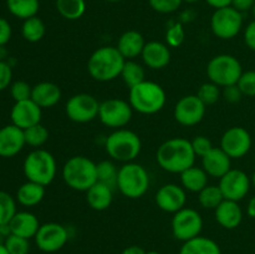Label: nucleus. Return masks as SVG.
Wrapping results in <instances>:
<instances>
[{
  "instance_id": "nucleus-26",
  "label": "nucleus",
  "mask_w": 255,
  "mask_h": 254,
  "mask_svg": "<svg viewBox=\"0 0 255 254\" xmlns=\"http://www.w3.org/2000/svg\"><path fill=\"white\" fill-rule=\"evenodd\" d=\"M86 201L94 211H106L114 201V188L97 181L89 191H86Z\"/></svg>"
},
{
  "instance_id": "nucleus-46",
  "label": "nucleus",
  "mask_w": 255,
  "mask_h": 254,
  "mask_svg": "<svg viewBox=\"0 0 255 254\" xmlns=\"http://www.w3.org/2000/svg\"><path fill=\"white\" fill-rule=\"evenodd\" d=\"M222 96L229 104H237L242 100V97L244 96L242 94L241 89L238 87V85H231V86L223 87V91H222Z\"/></svg>"
},
{
  "instance_id": "nucleus-59",
  "label": "nucleus",
  "mask_w": 255,
  "mask_h": 254,
  "mask_svg": "<svg viewBox=\"0 0 255 254\" xmlns=\"http://www.w3.org/2000/svg\"><path fill=\"white\" fill-rule=\"evenodd\" d=\"M252 14H253V16H254V19H255V4L253 5V7H252Z\"/></svg>"
},
{
  "instance_id": "nucleus-48",
  "label": "nucleus",
  "mask_w": 255,
  "mask_h": 254,
  "mask_svg": "<svg viewBox=\"0 0 255 254\" xmlns=\"http://www.w3.org/2000/svg\"><path fill=\"white\" fill-rule=\"evenodd\" d=\"M244 42L249 49L255 51V19L244 30Z\"/></svg>"
},
{
  "instance_id": "nucleus-33",
  "label": "nucleus",
  "mask_w": 255,
  "mask_h": 254,
  "mask_svg": "<svg viewBox=\"0 0 255 254\" xmlns=\"http://www.w3.org/2000/svg\"><path fill=\"white\" fill-rule=\"evenodd\" d=\"M120 76H121V79L124 80V82L129 89L146 80L144 79L146 74H144L143 66L134 61V60H126Z\"/></svg>"
},
{
  "instance_id": "nucleus-44",
  "label": "nucleus",
  "mask_w": 255,
  "mask_h": 254,
  "mask_svg": "<svg viewBox=\"0 0 255 254\" xmlns=\"http://www.w3.org/2000/svg\"><path fill=\"white\" fill-rule=\"evenodd\" d=\"M192 147H193V151L196 153V156L198 157H203L213 148V144H212V141L206 136H197L194 137L193 139L191 141Z\"/></svg>"
},
{
  "instance_id": "nucleus-23",
  "label": "nucleus",
  "mask_w": 255,
  "mask_h": 254,
  "mask_svg": "<svg viewBox=\"0 0 255 254\" xmlns=\"http://www.w3.org/2000/svg\"><path fill=\"white\" fill-rule=\"evenodd\" d=\"M61 95V89L56 84L42 81L32 86L31 100L42 110L51 109L59 104Z\"/></svg>"
},
{
  "instance_id": "nucleus-15",
  "label": "nucleus",
  "mask_w": 255,
  "mask_h": 254,
  "mask_svg": "<svg viewBox=\"0 0 255 254\" xmlns=\"http://www.w3.org/2000/svg\"><path fill=\"white\" fill-rule=\"evenodd\" d=\"M252 136L244 127L233 126L227 129L221 138V148L232 159L242 158L252 148Z\"/></svg>"
},
{
  "instance_id": "nucleus-24",
  "label": "nucleus",
  "mask_w": 255,
  "mask_h": 254,
  "mask_svg": "<svg viewBox=\"0 0 255 254\" xmlns=\"http://www.w3.org/2000/svg\"><path fill=\"white\" fill-rule=\"evenodd\" d=\"M11 234L22 237V238H35L40 228V222L37 217L31 212H16L9 222Z\"/></svg>"
},
{
  "instance_id": "nucleus-1",
  "label": "nucleus",
  "mask_w": 255,
  "mask_h": 254,
  "mask_svg": "<svg viewBox=\"0 0 255 254\" xmlns=\"http://www.w3.org/2000/svg\"><path fill=\"white\" fill-rule=\"evenodd\" d=\"M196 157L191 141L182 137H174L164 141L156 153L157 163L163 171L179 174L194 166Z\"/></svg>"
},
{
  "instance_id": "nucleus-4",
  "label": "nucleus",
  "mask_w": 255,
  "mask_h": 254,
  "mask_svg": "<svg viewBox=\"0 0 255 254\" xmlns=\"http://www.w3.org/2000/svg\"><path fill=\"white\" fill-rule=\"evenodd\" d=\"M166 91L154 81H142L131 87L128 92V102L133 111L142 115H154L166 105Z\"/></svg>"
},
{
  "instance_id": "nucleus-17",
  "label": "nucleus",
  "mask_w": 255,
  "mask_h": 254,
  "mask_svg": "<svg viewBox=\"0 0 255 254\" xmlns=\"http://www.w3.org/2000/svg\"><path fill=\"white\" fill-rule=\"evenodd\" d=\"M154 202L161 211L174 214L186 207V189L176 183L163 184L157 191L156 196H154Z\"/></svg>"
},
{
  "instance_id": "nucleus-14",
  "label": "nucleus",
  "mask_w": 255,
  "mask_h": 254,
  "mask_svg": "<svg viewBox=\"0 0 255 254\" xmlns=\"http://www.w3.org/2000/svg\"><path fill=\"white\" fill-rule=\"evenodd\" d=\"M206 109L207 106L197 95H187L177 101L173 110V117L182 126H196L204 119Z\"/></svg>"
},
{
  "instance_id": "nucleus-16",
  "label": "nucleus",
  "mask_w": 255,
  "mask_h": 254,
  "mask_svg": "<svg viewBox=\"0 0 255 254\" xmlns=\"http://www.w3.org/2000/svg\"><path fill=\"white\" fill-rule=\"evenodd\" d=\"M251 184L252 181L246 172L232 168L222 178H219L218 186L223 193L224 199L239 202L247 197L251 189Z\"/></svg>"
},
{
  "instance_id": "nucleus-40",
  "label": "nucleus",
  "mask_w": 255,
  "mask_h": 254,
  "mask_svg": "<svg viewBox=\"0 0 255 254\" xmlns=\"http://www.w3.org/2000/svg\"><path fill=\"white\" fill-rule=\"evenodd\" d=\"M186 32L181 22H174L167 29L166 32V44L169 47H178L183 44Z\"/></svg>"
},
{
  "instance_id": "nucleus-32",
  "label": "nucleus",
  "mask_w": 255,
  "mask_h": 254,
  "mask_svg": "<svg viewBox=\"0 0 255 254\" xmlns=\"http://www.w3.org/2000/svg\"><path fill=\"white\" fill-rule=\"evenodd\" d=\"M56 10L66 20H77L86 11L85 0H56Z\"/></svg>"
},
{
  "instance_id": "nucleus-22",
  "label": "nucleus",
  "mask_w": 255,
  "mask_h": 254,
  "mask_svg": "<svg viewBox=\"0 0 255 254\" xmlns=\"http://www.w3.org/2000/svg\"><path fill=\"white\" fill-rule=\"evenodd\" d=\"M216 221L224 229H236L241 226L243 221V211L238 202L224 199L216 209H214Z\"/></svg>"
},
{
  "instance_id": "nucleus-36",
  "label": "nucleus",
  "mask_w": 255,
  "mask_h": 254,
  "mask_svg": "<svg viewBox=\"0 0 255 254\" xmlns=\"http://www.w3.org/2000/svg\"><path fill=\"white\" fill-rule=\"evenodd\" d=\"M117 176H119V168L112 161L106 159L97 163V181L99 182L109 184L115 189V187L117 186Z\"/></svg>"
},
{
  "instance_id": "nucleus-19",
  "label": "nucleus",
  "mask_w": 255,
  "mask_h": 254,
  "mask_svg": "<svg viewBox=\"0 0 255 254\" xmlns=\"http://www.w3.org/2000/svg\"><path fill=\"white\" fill-rule=\"evenodd\" d=\"M25 144L24 129L12 124L0 128V157L11 158L21 152Z\"/></svg>"
},
{
  "instance_id": "nucleus-11",
  "label": "nucleus",
  "mask_w": 255,
  "mask_h": 254,
  "mask_svg": "<svg viewBox=\"0 0 255 254\" xmlns=\"http://www.w3.org/2000/svg\"><path fill=\"white\" fill-rule=\"evenodd\" d=\"M132 115L133 109L125 100L109 99L100 104L99 119L102 125L110 128H125L132 120Z\"/></svg>"
},
{
  "instance_id": "nucleus-53",
  "label": "nucleus",
  "mask_w": 255,
  "mask_h": 254,
  "mask_svg": "<svg viewBox=\"0 0 255 254\" xmlns=\"http://www.w3.org/2000/svg\"><path fill=\"white\" fill-rule=\"evenodd\" d=\"M10 234H11V229H10L9 223L1 224V226H0V236L4 237V238H6V237H9Z\"/></svg>"
},
{
  "instance_id": "nucleus-60",
  "label": "nucleus",
  "mask_w": 255,
  "mask_h": 254,
  "mask_svg": "<svg viewBox=\"0 0 255 254\" xmlns=\"http://www.w3.org/2000/svg\"><path fill=\"white\" fill-rule=\"evenodd\" d=\"M109 2H117V1H121V0H106Z\"/></svg>"
},
{
  "instance_id": "nucleus-28",
  "label": "nucleus",
  "mask_w": 255,
  "mask_h": 254,
  "mask_svg": "<svg viewBox=\"0 0 255 254\" xmlns=\"http://www.w3.org/2000/svg\"><path fill=\"white\" fill-rule=\"evenodd\" d=\"M208 174L202 167L192 166L181 173V184L186 191L199 193L208 186Z\"/></svg>"
},
{
  "instance_id": "nucleus-7",
  "label": "nucleus",
  "mask_w": 255,
  "mask_h": 254,
  "mask_svg": "<svg viewBox=\"0 0 255 254\" xmlns=\"http://www.w3.org/2000/svg\"><path fill=\"white\" fill-rule=\"evenodd\" d=\"M22 171L27 181L49 186L57 173L56 159L49 151L36 148L30 152L24 159Z\"/></svg>"
},
{
  "instance_id": "nucleus-29",
  "label": "nucleus",
  "mask_w": 255,
  "mask_h": 254,
  "mask_svg": "<svg viewBox=\"0 0 255 254\" xmlns=\"http://www.w3.org/2000/svg\"><path fill=\"white\" fill-rule=\"evenodd\" d=\"M45 197V186L27 181L19 187L16 201L24 207H35L41 203Z\"/></svg>"
},
{
  "instance_id": "nucleus-56",
  "label": "nucleus",
  "mask_w": 255,
  "mask_h": 254,
  "mask_svg": "<svg viewBox=\"0 0 255 254\" xmlns=\"http://www.w3.org/2000/svg\"><path fill=\"white\" fill-rule=\"evenodd\" d=\"M251 181H252V184H253V186L255 187V171H254V173H253V176H252V178H251Z\"/></svg>"
},
{
  "instance_id": "nucleus-30",
  "label": "nucleus",
  "mask_w": 255,
  "mask_h": 254,
  "mask_svg": "<svg viewBox=\"0 0 255 254\" xmlns=\"http://www.w3.org/2000/svg\"><path fill=\"white\" fill-rule=\"evenodd\" d=\"M6 7L12 16L26 20L36 16L40 7L39 0H6Z\"/></svg>"
},
{
  "instance_id": "nucleus-27",
  "label": "nucleus",
  "mask_w": 255,
  "mask_h": 254,
  "mask_svg": "<svg viewBox=\"0 0 255 254\" xmlns=\"http://www.w3.org/2000/svg\"><path fill=\"white\" fill-rule=\"evenodd\" d=\"M178 254H222L221 247L208 237L198 236L183 242Z\"/></svg>"
},
{
  "instance_id": "nucleus-20",
  "label": "nucleus",
  "mask_w": 255,
  "mask_h": 254,
  "mask_svg": "<svg viewBox=\"0 0 255 254\" xmlns=\"http://www.w3.org/2000/svg\"><path fill=\"white\" fill-rule=\"evenodd\" d=\"M144 65L151 70H162L171 62V50L161 41H148L141 54Z\"/></svg>"
},
{
  "instance_id": "nucleus-8",
  "label": "nucleus",
  "mask_w": 255,
  "mask_h": 254,
  "mask_svg": "<svg viewBox=\"0 0 255 254\" xmlns=\"http://www.w3.org/2000/svg\"><path fill=\"white\" fill-rule=\"evenodd\" d=\"M243 74L241 61L229 54H221L212 57L207 65V76L209 81L219 87H227L238 84Z\"/></svg>"
},
{
  "instance_id": "nucleus-13",
  "label": "nucleus",
  "mask_w": 255,
  "mask_h": 254,
  "mask_svg": "<svg viewBox=\"0 0 255 254\" xmlns=\"http://www.w3.org/2000/svg\"><path fill=\"white\" fill-rule=\"evenodd\" d=\"M35 244L44 253H55L69 241V232L62 224L50 222L41 224L35 236Z\"/></svg>"
},
{
  "instance_id": "nucleus-31",
  "label": "nucleus",
  "mask_w": 255,
  "mask_h": 254,
  "mask_svg": "<svg viewBox=\"0 0 255 254\" xmlns=\"http://www.w3.org/2000/svg\"><path fill=\"white\" fill-rule=\"evenodd\" d=\"M46 32V26L40 17L32 16L24 20L21 25V35L26 41L39 42Z\"/></svg>"
},
{
  "instance_id": "nucleus-25",
  "label": "nucleus",
  "mask_w": 255,
  "mask_h": 254,
  "mask_svg": "<svg viewBox=\"0 0 255 254\" xmlns=\"http://www.w3.org/2000/svg\"><path fill=\"white\" fill-rule=\"evenodd\" d=\"M144 45H146V41L141 32L136 30H128L119 37L116 47L125 59L134 60L136 57L141 56Z\"/></svg>"
},
{
  "instance_id": "nucleus-3",
  "label": "nucleus",
  "mask_w": 255,
  "mask_h": 254,
  "mask_svg": "<svg viewBox=\"0 0 255 254\" xmlns=\"http://www.w3.org/2000/svg\"><path fill=\"white\" fill-rule=\"evenodd\" d=\"M61 174L67 187L86 192L97 182V163L86 156H72L62 166Z\"/></svg>"
},
{
  "instance_id": "nucleus-18",
  "label": "nucleus",
  "mask_w": 255,
  "mask_h": 254,
  "mask_svg": "<svg viewBox=\"0 0 255 254\" xmlns=\"http://www.w3.org/2000/svg\"><path fill=\"white\" fill-rule=\"evenodd\" d=\"M41 116L42 109L37 106L31 99L15 102L10 111L11 124L21 129H26L35 125L41 124Z\"/></svg>"
},
{
  "instance_id": "nucleus-6",
  "label": "nucleus",
  "mask_w": 255,
  "mask_h": 254,
  "mask_svg": "<svg viewBox=\"0 0 255 254\" xmlns=\"http://www.w3.org/2000/svg\"><path fill=\"white\" fill-rule=\"evenodd\" d=\"M149 184V173L142 164L127 162L119 168L116 187L122 196L129 199L141 198L147 193Z\"/></svg>"
},
{
  "instance_id": "nucleus-49",
  "label": "nucleus",
  "mask_w": 255,
  "mask_h": 254,
  "mask_svg": "<svg viewBox=\"0 0 255 254\" xmlns=\"http://www.w3.org/2000/svg\"><path fill=\"white\" fill-rule=\"evenodd\" d=\"M254 4H255V0H233L232 6L236 7V9L239 10L241 12H243V11H248V10H251Z\"/></svg>"
},
{
  "instance_id": "nucleus-43",
  "label": "nucleus",
  "mask_w": 255,
  "mask_h": 254,
  "mask_svg": "<svg viewBox=\"0 0 255 254\" xmlns=\"http://www.w3.org/2000/svg\"><path fill=\"white\" fill-rule=\"evenodd\" d=\"M154 11L159 14H171L181 7L183 0H148Z\"/></svg>"
},
{
  "instance_id": "nucleus-34",
  "label": "nucleus",
  "mask_w": 255,
  "mask_h": 254,
  "mask_svg": "<svg viewBox=\"0 0 255 254\" xmlns=\"http://www.w3.org/2000/svg\"><path fill=\"white\" fill-rule=\"evenodd\" d=\"M198 201L203 208L216 209L224 201L219 186H207L198 193Z\"/></svg>"
},
{
  "instance_id": "nucleus-54",
  "label": "nucleus",
  "mask_w": 255,
  "mask_h": 254,
  "mask_svg": "<svg viewBox=\"0 0 255 254\" xmlns=\"http://www.w3.org/2000/svg\"><path fill=\"white\" fill-rule=\"evenodd\" d=\"M6 50L4 49V46H0V60H4V61H6L5 60V57H6Z\"/></svg>"
},
{
  "instance_id": "nucleus-50",
  "label": "nucleus",
  "mask_w": 255,
  "mask_h": 254,
  "mask_svg": "<svg viewBox=\"0 0 255 254\" xmlns=\"http://www.w3.org/2000/svg\"><path fill=\"white\" fill-rule=\"evenodd\" d=\"M208 5H211L214 9H222V7H228L232 6L233 0H206Z\"/></svg>"
},
{
  "instance_id": "nucleus-42",
  "label": "nucleus",
  "mask_w": 255,
  "mask_h": 254,
  "mask_svg": "<svg viewBox=\"0 0 255 254\" xmlns=\"http://www.w3.org/2000/svg\"><path fill=\"white\" fill-rule=\"evenodd\" d=\"M238 87L241 89L244 96L254 97L255 96V70H249L242 74L238 81Z\"/></svg>"
},
{
  "instance_id": "nucleus-57",
  "label": "nucleus",
  "mask_w": 255,
  "mask_h": 254,
  "mask_svg": "<svg viewBox=\"0 0 255 254\" xmlns=\"http://www.w3.org/2000/svg\"><path fill=\"white\" fill-rule=\"evenodd\" d=\"M184 2H189V4H193V2H197L199 1V0H183Z\"/></svg>"
},
{
  "instance_id": "nucleus-35",
  "label": "nucleus",
  "mask_w": 255,
  "mask_h": 254,
  "mask_svg": "<svg viewBox=\"0 0 255 254\" xmlns=\"http://www.w3.org/2000/svg\"><path fill=\"white\" fill-rule=\"evenodd\" d=\"M24 136L26 144H29L30 147H34V148H40L46 143L50 133L49 129L44 125L37 124L35 126L24 129Z\"/></svg>"
},
{
  "instance_id": "nucleus-38",
  "label": "nucleus",
  "mask_w": 255,
  "mask_h": 254,
  "mask_svg": "<svg viewBox=\"0 0 255 254\" xmlns=\"http://www.w3.org/2000/svg\"><path fill=\"white\" fill-rule=\"evenodd\" d=\"M197 96H198V99L201 100L206 106H211V105H214L216 102H218V100L221 99V87L212 81L204 82V84L201 85V87L198 89Z\"/></svg>"
},
{
  "instance_id": "nucleus-47",
  "label": "nucleus",
  "mask_w": 255,
  "mask_h": 254,
  "mask_svg": "<svg viewBox=\"0 0 255 254\" xmlns=\"http://www.w3.org/2000/svg\"><path fill=\"white\" fill-rule=\"evenodd\" d=\"M11 25L4 17H0V46H5L11 39Z\"/></svg>"
},
{
  "instance_id": "nucleus-52",
  "label": "nucleus",
  "mask_w": 255,
  "mask_h": 254,
  "mask_svg": "<svg viewBox=\"0 0 255 254\" xmlns=\"http://www.w3.org/2000/svg\"><path fill=\"white\" fill-rule=\"evenodd\" d=\"M247 214L251 218H255V196L249 199L248 206H247Z\"/></svg>"
},
{
  "instance_id": "nucleus-58",
  "label": "nucleus",
  "mask_w": 255,
  "mask_h": 254,
  "mask_svg": "<svg viewBox=\"0 0 255 254\" xmlns=\"http://www.w3.org/2000/svg\"><path fill=\"white\" fill-rule=\"evenodd\" d=\"M146 254H159V253L156 251H149V252H146Z\"/></svg>"
},
{
  "instance_id": "nucleus-39",
  "label": "nucleus",
  "mask_w": 255,
  "mask_h": 254,
  "mask_svg": "<svg viewBox=\"0 0 255 254\" xmlns=\"http://www.w3.org/2000/svg\"><path fill=\"white\" fill-rule=\"evenodd\" d=\"M4 246L9 254H29L30 252L29 239L15 236V234H10L5 238Z\"/></svg>"
},
{
  "instance_id": "nucleus-21",
  "label": "nucleus",
  "mask_w": 255,
  "mask_h": 254,
  "mask_svg": "<svg viewBox=\"0 0 255 254\" xmlns=\"http://www.w3.org/2000/svg\"><path fill=\"white\" fill-rule=\"evenodd\" d=\"M202 168L209 177L222 178L232 169V158L221 147H213L206 156L202 157Z\"/></svg>"
},
{
  "instance_id": "nucleus-37",
  "label": "nucleus",
  "mask_w": 255,
  "mask_h": 254,
  "mask_svg": "<svg viewBox=\"0 0 255 254\" xmlns=\"http://www.w3.org/2000/svg\"><path fill=\"white\" fill-rule=\"evenodd\" d=\"M16 202L7 192L0 191V226L7 224L16 213Z\"/></svg>"
},
{
  "instance_id": "nucleus-45",
  "label": "nucleus",
  "mask_w": 255,
  "mask_h": 254,
  "mask_svg": "<svg viewBox=\"0 0 255 254\" xmlns=\"http://www.w3.org/2000/svg\"><path fill=\"white\" fill-rule=\"evenodd\" d=\"M12 66L7 61L0 60V91L7 89L11 85Z\"/></svg>"
},
{
  "instance_id": "nucleus-9",
  "label": "nucleus",
  "mask_w": 255,
  "mask_h": 254,
  "mask_svg": "<svg viewBox=\"0 0 255 254\" xmlns=\"http://www.w3.org/2000/svg\"><path fill=\"white\" fill-rule=\"evenodd\" d=\"M211 27L219 39H234L243 27V15L233 6L217 9L212 15Z\"/></svg>"
},
{
  "instance_id": "nucleus-10",
  "label": "nucleus",
  "mask_w": 255,
  "mask_h": 254,
  "mask_svg": "<svg viewBox=\"0 0 255 254\" xmlns=\"http://www.w3.org/2000/svg\"><path fill=\"white\" fill-rule=\"evenodd\" d=\"M171 227L172 234L177 241L187 242L201 236L203 229V218L198 211L184 207L173 214Z\"/></svg>"
},
{
  "instance_id": "nucleus-12",
  "label": "nucleus",
  "mask_w": 255,
  "mask_h": 254,
  "mask_svg": "<svg viewBox=\"0 0 255 254\" xmlns=\"http://www.w3.org/2000/svg\"><path fill=\"white\" fill-rule=\"evenodd\" d=\"M100 102L90 94H76L67 100L65 112L69 120L76 124H87L99 117Z\"/></svg>"
},
{
  "instance_id": "nucleus-51",
  "label": "nucleus",
  "mask_w": 255,
  "mask_h": 254,
  "mask_svg": "<svg viewBox=\"0 0 255 254\" xmlns=\"http://www.w3.org/2000/svg\"><path fill=\"white\" fill-rule=\"evenodd\" d=\"M122 254H146V251L138 246H129L122 251Z\"/></svg>"
},
{
  "instance_id": "nucleus-41",
  "label": "nucleus",
  "mask_w": 255,
  "mask_h": 254,
  "mask_svg": "<svg viewBox=\"0 0 255 254\" xmlns=\"http://www.w3.org/2000/svg\"><path fill=\"white\" fill-rule=\"evenodd\" d=\"M31 91L32 87L30 86L27 82L21 81H15L10 85V94H11L12 100L15 102L24 101V100L31 99Z\"/></svg>"
},
{
  "instance_id": "nucleus-2",
  "label": "nucleus",
  "mask_w": 255,
  "mask_h": 254,
  "mask_svg": "<svg viewBox=\"0 0 255 254\" xmlns=\"http://www.w3.org/2000/svg\"><path fill=\"white\" fill-rule=\"evenodd\" d=\"M126 59L116 46H101L95 50L87 61L90 76L99 82H109L121 75Z\"/></svg>"
},
{
  "instance_id": "nucleus-5",
  "label": "nucleus",
  "mask_w": 255,
  "mask_h": 254,
  "mask_svg": "<svg viewBox=\"0 0 255 254\" xmlns=\"http://www.w3.org/2000/svg\"><path fill=\"white\" fill-rule=\"evenodd\" d=\"M105 148L114 161L127 163L133 162L141 153L142 142L136 132L127 128H119L106 137Z\"/></svg>"
},
{
  "instance_id": "nucleus-55",
  "label": "nucleus",
  "mask_w": 255,
  "mask_h": 254,
  "mask_svg": "<svg viewBox=\"0 0 255 254\" xmlns=\"http://www.w3.org/2000/svg\"><path fill=\"white\" fill-rule=\"evenodd\" d=\"M0 254H9L7 249L5 248L4 243H0Z\"/></svg>"
}]
</instances>
